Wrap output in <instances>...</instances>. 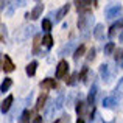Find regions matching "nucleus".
I'll return each mask as SVG.
<instances>
[{"label":"nucleus","mask_w":123,"mask_h":123,"mask_svg":"<svg viewBox=\"0 0 123 123\" xmlns=\"http://www.w3.org/2000/svg\"><path fill=\"white\" fill-rule=\"evenodd\" d=\"M51 28H53V24H51V20L50 19H44V20H42V30L45 31V33H50L51 31Z\"/></svg>","instance_id":"nucleus-18"},{"label":"nucleus","mask_w":123,"mask_h":123,"mask_svg":"<svg viewBox=\"0 0 123 123\" xmlns=\"http://www.w3.org/2000/svg\"><path fill=\"white\" fill-rule=\"evenodd\" d=\"M0 28H2V42H5V36H6V25L2 24L0 25Z\"/></svg>","instance_id":"nucleus-28"},{"label":"nucleus","mask_w":123,"mask_h":123,"mask_svg":"<svg viewBox=\"0 0 123 123\" xmlns=\"http://www.w3.org/2000/svg\"><path fill=\"white\" fill-rule=\"evenodd\" d=\"M120 12H122V6L118 5V3L117 5H115V3H111V5L106 8V17L108 19H115Z\"/></svg>","instance_id":"nucleus-3"},{"label":"nucleus","mask_w":123,"mask_h":123,"mask_svg":"<svg viewBox=\"0 0 123 123\" xmlns=\"http://www.w3.org/2000/svg\"><path fill=\"white\" fill-rule=\"evenodd\" d=\"M41 87H44V89H55L56 87V81L51 78H45L44 81L41 83Z\"/></svg>","instance_id":"nucleus-15"},{"label":"nucleus","mask_w":123,"mask_h":123,"mask_svg":"<svg viewBox=\"0 0 123 123\" xmlns=\"http://www.w3.org/2000/svg\"><path fill=\"white\" fill-rule=\"evenodd\" d=\"M100 75H101L103 81H109L111 73H109V66L108 64H101V66H100Z\"/></svg>","instance_id":"nucleus-11"},{"label":"nucleus","mask_w":123,"mask_h":123,"mask_svg":"<svg viewBox=\"0 0 123 123\" xmlns=\"http://www.w3.org/2000/svg\"><path fill=\"white\" fill-rule=\"evenodd\" d=\"M114 50H115V44H114V42H108V44L105 45V48H103V51H105L106 56L112 55V53H114Z\"/></svg>","instance_id":"nucleus-20"},{"label":"nucleus","mask_w":123,"mask_h":123,"mask_svg":"<svg viewBox=\"0 0 123 123\" xmlns=\"http://www.w3.org/2000/svg\"><path fill=\"white\" fill-rule=\"evenodd\" d=\"M97 93H98V86H97L95 83L92 84V87H90V90H89V95H87V105L89 106H92L93 108V105H95V98H97Z\"/></svg>","instance_id":"nucleus-4"},{"label":"nucleus","mask_w":123,"mask_h":123,"mask_svg":"<svg viewBox=\"0 0 123 123\" xmlns=\"http://www.w3.org/2000/svg\"><path fill=\"white\" fill-rule=\"evenodd\" d=\"M67 72H69V62L66 59H61L56 66V73L55 75H56V78H64L67 75Z\"/></svg>","instance_id":"nucleus-1"},{"label":"nucleus","mask_w":123,"mask_h":123,"mask_svg":"<svg viewBox=\"0 0 123 123\" xmlns=\"http://www.w3.org/2000/svg\"><path fill=\"white\" fill-rule=\"evenodd\" d=\"M73 47H75V44H73V42H69L67 45H64V47H62V48L59 50V56H64L66 53L69 55L70 51H72V48H73Z\"/></svg>","instance_id":"nucleus-19"},{"label":"nucleus","mask_w":123,"mask_h":123,"mask_svg":"<svg viewBox=\"0 0 123 123\" xmlns=\"http://www.w3.org/2000/svg\"><path fill=\"white\" fill-rule=\"evenodd\" d=\"M93 58H95V48H90L89 50V55H87V61H93Z\"/></svg>","instance_id":"nucleus-27"},{"label":"nucleus","mask_w":123,"mask_h":123,"mask_svg":"<svg viewBox=\"0 0 123 123\" xmlns=\"http://www.w3.org/2000/svg\"><path fill=\"white\" fill-rule=\"evenodd\" d=\"M0 5H2V9H5L6 6L9 5V2H2V3H0Z\"/></svg>","instance_id":"nucleus-30"},{"label":"nucleus","mask_w":123,"mask_h":123,"mask_svg":"<svg viewBox=\"0 0 123 123\" xmlns=\"http://www.w3.org/2000/svg\"><path fill=\"white\" fill-rule=\"evenodd\" d=\"M62 106H64V93H59L58 98L55 100V108H56V111H59Z\"/></svg>","instance_id":"nucleus-22"},{"label":"nucleus","mask_w":123,"mask_h":123,"mask_svg":"<svg viewBox=\"0 0 123 123\" xmlns=\"http://www.w3.org/2000/svg\"><path fill=\"white\" fill-rule=\"evenodd\" d=\"M86 103L83 101V100H78L76 101V106H75V111H76V114H78V117L81 118V117H84V114H86Z\"/></svg>","instance_id":"nucleus-10"},{"label":"nucleus","mask_w":123,"mask_h":123,"mask_svg":"<svg viewBox=\"0 0 123 123\" xmlns=\"http://www.w3.org/2000/svg\"><path fill=\"white\" fill-rule=\"evenodd\" d=\"M76 123H86V122H84L83 118H78V120H76Z\"/></svg>","instance_id":"nucleus-32"},{"label":"nucleus","mask_w":123,"mask_h":123,"mask_svg":"<svg viewBox=\"0 0 123 123\" xmlns=\"http://www.w3.org/2000/svg\"><path fill=\"white\" fill-rule=\"evenodd\" d=\"M39 45H41V34L34 36V45H33V55L39 53Z\"/></svg>","instance_id":"nucleus-24"},{"label":"nucleus","mask_w":123,"mask_h":123,"mask_svg":"<svg viewBox=\"0 0 123 123\" xmlns=\"http://www.w3.org/2000/svg\"><path fill=\"white\" fill-rule=\"evenodd\" d=\"M2 69H3L5 73H11V72H14V69H16L14 62L11 61V58H9L8 55H3L2 56Z\"/></svg>","instance_id":"nucleus-2"},{"label":"nucleus","mask_w":123,"mask_h":123,"mask_svg":"<svg viewBox=\"0 0 123 123\" xmlns=\"http://www.w3.org/2000/svg\"><path fill=\"white\" fill-rule=\"evenodd\" d=\"M30 118H31V111L30 109H25L22 112L20 118H19V123H30Z\"/></svg>","instance_id":"nucleus-16"},{"label":"nucleus","mask_w":123,"mask_h":123,"mask_svg":"<svg viewBox=\"0 0 123 123\" xmlns=\"http://www.w3.org/2000/svg\"><path fill=\"white\" fill-rule=\"evenodd\" d=\"M11 86H12V80H11V78H5V80L2 81V86H0V92L5 93Z\"/></svg>","instance_id":"nucleus-17"},{"label":"nucleus","mask_w":123,"mask_h":123,"mask_svg":"<svg viewBox=\"0 0 123 123\" xmlns=\"http://www.w3.org/2000/svg\"><path fill=\"white\" fill-rule=\"evenodd\" d=\"M42 11H44V3H42V2H37V3H36V6H34V8L31 9V12H30V19L36 20L37 17H41Z\"/></svg>","instance_id":"nucleus-6"},{"label":"nucleus","mask_w":123,"mask_h":123,"mask_svg":"<svg viewBox=\"0 0 123 123\" xmlns=\"http://www.w3.org/2000/svg\"><path fill=\"white\" fill-rule=\"evenodd\" d=\"M118 103V98L117 97H106V98H103V106L105 108H108V109H111V108H114L115 105Z\"/></svg>","instance_id":"nucleus-9"},{"label":"nucleus","mask_w":123,"mask_h":123,"mask_svg":"<svg viewBox=\"0 0 123 123\" xmlns=\"http://www.w3.org/2000/svg\"><path fill=\"white\" fill-rule=\"evenodd\" d=\"M70 11V3H66V5H62L59 9L56 11V19H55V22H59V20H62L64 17L67 16V12Z\"/></svg>","instance_id":"nucleus-5"},{"label":"nucleus","mask_w":123,"mask_h":123,"mask_svg":"<svg viewBox=\"0 0 123 123\" xmlns=\"http://www.w3.org/2000/svg\"><path fill=\"white\" fill-rule=\"evenodd\" d=\"M76 8H78V11H81V9H86L89 5H92V2H89V0H80V2H75Z\"/></svg>","instance_id":"nucleus-23"},{"label":"nucleus","mask_w":123,"mask_h":123,"mask_svg":"<svg viewBox=\"0 0 123 123\" xmlns=\"http://www.w3.org/2000/svg\"><path fill=\"white\" fill-rule=\"evenodd\" d=\"M118 39H120V42H123V30H122V33H120V36H118Z\"/></svg>","instance_id":"nucleus-31"},{"label":"nucleus","mask_w":123,"mask_h":123,"mask_svg":"<svg viewBox=\"0 0 123 123\" xmlns=\"http://www.w3.org/2000/svg\"><path fill=\"white\" fill-rule=\"evenodd\" d=\"M55 123H62V122H61V120H56V122H55Z\"/></svg>","instance_id":"nucleus-33"},{"label":"nucleus","mask_w":123,"mask_h":123,"mask_svg":"<svg viewBox=\"0 0 123 123\" xmlns=\"http://www.w3.org/2000/svg\"><path fill=\"white\" fill-rule=\"evenodd\" d=\"M76 78H78V73H72V75H70V78H67L66 80V83H67V86H73V84L76 83Z\"/></svg>","instance_id":"nucleus-25"},{"label":"nucleus","mask_w":123,"mask_h":123,"mask_svg":"<svg viewBox=\"0 0 123 123\" xmlns=\"http://www.w3.org/2000/svg\"><path fill=\"white\" fill-rule=\"evenodd\" d=\"M47 100H48L47 93H41L39 98H37V101H36V109H37V111H41L42 108H45V103H47Z\"/></svg>","instance_id":"nucleus-12"},{"label":"nucleus","mask_w":123,"mask_h":123,"mask_svg":"<svg viewBox=\"0 0 123 123\" xmlns=\"http://www.w3.org/2000/svg\"><path fill=\"white\" fill-rule=\"evenodd\" d=\"M84 53H86V45H84V44L78 45V47H76V50H75V53H73V59H75V61H78V59L83 56Z\"/></svg>","instance_id":"nucleus-14"},{"label":"nucleus","mask_w":123,"mask_h":123,"mask_svg":"<svg viewBox=\"0 0 123 123\" xmlns=\"http://www.w3.org/2000/svg\"><path fill=\"white\" fill-rule=\"evenodd\" d=\"M87 72H89V69H87V66H84V67H83V70H81V73H80V80H81V81H86V75H87Z\"/></svg>","instance_id":"nucleus-26"},{"label":"nucleus","mask_w":123,"mask_h":123,"mask_svg":"<svg viewBox=\"0 0 123 123\" xmlns=\"http://www.w3.org/2000/svg\"><path fill=\"white\" fill-rule=\"evenodd\" d=\"M31 123H42V117H41V115H36V117L33 118V122H31Z\"/></svg>","instance_id":"nucleus-29"},{"label":"nucleus","mask_w":123,"mask_h":123,"mask_svg":"<svg viewBox=\"0 0 123 123\" xmlns=\"http://www.w3.org/2000/svg\"><path fill=\"white\" fill-rule=\"evenodd\" d=\"M93 37L98 41H101L105 37V25L103 24H97L95 28H93Z\"/></svg>","instance_id":"nucleus-8"},{"label":"nucleus","mask_w":123,"mask_h":123,"mask_svg":"<svg viewBox=\"0 0 123 123\" xmlns=\"http://www.w3.org/2000/svg\"><path fill=\"white\" fill-rule=\"evenodd\" d=\"M12 101H14V97H12V95H8V97H6V98L2 101V114H3V115H5L6 112L11 109Z\"/></svg>","instance_id":"nucleus-7"},{"label":"nucleus","mask_w":123,"mask_h":123,"mask_svg":"<svg viewBox=\"0 0 123 123\" xmlns=\"http://www.w3.org/2000/svg\"><path fill=\"white\" fill-rule=\"evenodd\" d=\"M42 44H44L47 48H51V47H53V37H51V34H50V33L45 34V36L42 37Z\"/></svg>","instance_id":"nucleus-21"},{"label":"nucleus","mask_w":123,"mask_h":123,"mask_svg":"<svg viewBox=\"0 0 123 123\" xmlns=\"http://www.w3.org/2000/svg\"><path fill=\"white\" fill-rule=\"evenodd\" d=\"M122 55H123V50H122Z\"/></svg>","instance_id":"nucleus-34"},{"label":"nucleus","mask_w":123,"mask_h":123,"mask_svg":"<svg viewBox=\"0 0 123 123\" xmlns=\"http://www.w3.org/2000/svg\"><path fill=\"white\" fill-rule=\"evenodd\" d=\"M36 69H37V62H36V61H31V62L27 66L25 72H27L28 76H34V73H36Z\"/></svg>","instance_id":"nucleus-13"}]
</instances>
